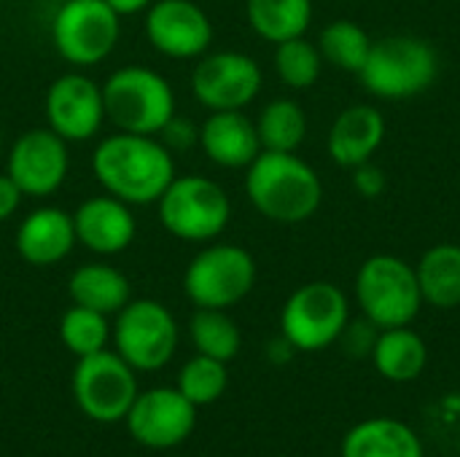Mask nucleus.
Here are the masks:
<instances>
[{
	"label": "nucleus",
	"mask_w": 460,
	"mask_h": 457,
	"mask_svg": "<svg viewBox=\"0 0 460 457\" xmlns=\"http://www.w3.org/2000/svg\"><path fill=\"white\" fill-rule=\"evenodd\" d=\"M46 121L49 129L67 143L94 137L105 121L102 86L84 73L59 75L46 92Z\"/></svg>",
	"instance_id": "14"
},
{
	"label": "nucleus",
	"mask_w": 460,
	"mask_h": 457,
	"mask_svg": "<svg viewBox=\"0 0 460 457\" xmlns=\"http://www.w3.org/2000/svg\"><path fill=\"white\" fill-rule=\"evenodd\" d=\"M385 135L383 116L369 105L342 110L329 135V154L342 167H361L380 148Z\"/></svg>",
	"instance_id": "20"
},
{
	"label": "nucleus",
	"mask_w": 460,
	"mask_h": 457,
	"mask_svg": "<svg viewBox=\"0 0 460 457\" xmlns=\"http://www.w3.org/2000/svg\"><path fill=\"white\" fill-rule=\"evenodd\" d=\"M245 11L251 27L272 43L302 38L313 19L310 0H248Z\"/></svg>",
	"instance_id": "25"
},
{
	"label": "nucleus",
	"mask_w": 460,
	"mask_h": 457,
	"mask_svg": "<svg viewBox=\"0 0 460 457\" xmlns=\"http://www.w3.org/2000/svg\"><path fill=\"white\" fill-rule=\"evenodd\" d=\"M275 67H278V75L283 78L286 86L307 89L321 75V54L305 38H291V40L278 43Z\"/></svg>",
	"instance_id": "31"
},
{
	"label": "nucleus",
	"mask_w": 460,
	"mask_h": 457,
	"mask_svg": "<svg viewBox=\"0 0 460 457\" xmlns=\"http://www.w3.org/2000/svg\"><path fill=\"white\" fill-rule=\"evenodd\" d=\"M259 140L264 151H286L294 154L307 132L305 110L294 100H275L270 102L256 124Z\"/></svg>",
	"instance_id": "27"
},
{
	"label": "nucleus",
	"mask_w": 460,
	"mask_h": 457,
	"mask_svg": "<svg viewBox=\"0 0 460 457\" xmlns=\"http://www.w3.org/2000/svg\"><path fill=\"white\" fill-rule=\"evenodd\" d=\"M73 399L89 420L119 423L137 399L135 369L119 353L84 356L73 372Z\"/></svg>",
	"instance_id": "10"
},
{
	"label": "nucleus",
	"mask_w": 460,
	"mask_h": 457,
	"mask_svg": "<svg viewBox=\"0 0 460 457\" xmlns=\"http://www.w3.org/2000/svg\"><path fill=\"white\" fill-rule=\"evenodd\" d=\"M356 186H358V191L364 197H377V191L383 189V172L375 170V167H364L361 164V170L356 175Z\"/></svg>",
	"instance_id": "34"
},
{
	"label": "nucleus",
	"mask_w": 460,
	"mask_h": 457,
	"mask_svg": "<svg viewBox=\"0 0 460 457\" xmlns=\"http://www.w3.org/2000/svg\"><path fill=\"white\" fill-rule=\"evenodd\" d=\"M375 369L391 382H412L423 374L429 364V347L407 326L383 329V334L372 345Z\"/></svg>",
	"instance_id": "23"
},
{
	"label": "nucleus",
	"mask_w": 460,
	"mask_h": 457,
	"mask_svg": "<svg viewBox=\"0 0 460 457\" xmlns=\"http://www.w3.org/2000/svg\"><path fill=\"white\" fill-rule=\"evenodd\" d=\"M0 148H3V135H0Z\"/></svg>",
	"instance_id": "36"
},
{
	"label": "nucleus",
	"mask_w": 460,
	"mask_h": 457,
	"mask_svg": "<svg viewBox=\"0 0 460 457\" xmlns=\"http://www.w3.org/2000/svg\"><path fill=\"white\" fill-rule=\"evenodd\" d=\"M108 337H111L108 315L94 312L89 307L73 304L59 321V339L78 358L105 350Z\"/></svg>",
	"instance_id": "28"
},
{
	"label": "nucleus",
	"mask_w": 460,
	"mask_h": 457,
	"mask_svg": "<svg viewBox=\"0 0 460 457\" xmlns=\"http://www.w3.org/2000/svg\"><path fill=\"white\" fill-rule=\"evenodd\" d=\"M256 283V261L245 248L210 245L199 250L183 275L189 302L205 310H229L243 302Z\"/></svg>",
	"instance_id": "7"
},
{
	"label": "nucleus",
	"mask_w": 460,
	"mask_h": 457,
	"mask_svg": "<svg viewBox=\"0 0 460 457\" xmlns=\"http://www.w3.org/2000/svg\"><path fill=\"white\" fill-rule=\"evenodd\" d=\"M75 240L97 256H116L135 240L137 224L127 202L105 194L92 197L73 213Z\"/></svg>",
	"instance_id": "17"
},
{
	"label": "nucleus",
	"mask_w": 460,
	"mask_h": 457,
	"mask_svg": "<svg viewBox=\"0 0 460 457\" xmlns=\"http://www.w3.org/2000/svg\"><path fill=\"white\" fill-rule=\"evenodd\" d=\"M342 457H426L420 436L402 420L372 417L353 426L342 439Z\"/></svg>",
	"instance_id": "21"
},
{
	"label": "nucleus",
	"mask_w": 460,
	"mask_h": 457,
	"mask_svg": "<svg viewBox=\"0 0 460 457\" xmlns=\"http://www.w3.org/2000/svg\"><path fill=\"white\" fill-rule=\"evenodd\" d=\"M151 46L172 59L202 57L213 43V24L194 0H156L146 13Z\"/></svg>",
	"instance_id": "16"
},
{
	"label": "nucleus",
	"mask_w": 460,
	"mask_h": 457,
	"mask_svg": "<svg viewBox=\"0 0 460 457\" xmlns=\"http://www.w3.org/2000/svg\"><path fill=\"white\" fill-rule=\"evenodd\" d=\"M105 119L119 132L159 135L175 116V94L164 75L151 67H119L102 83Z\"/></svg>",
	"instance_id": "3"
},
{
	"label": "nucleus",
	"mask_w": 460,
	"mask_h": 457,
	"mask_svg": "<svg viewBox=\"0 0 460 457\" xmlns=\"http://www.w3.org/2000/svg\"><path fill=\"white\" fill-rule=\"evenodd\" d=\"M75 242L73 215L59 207H38L16 229V250L32 267L59 264Z\"/></svg>",
	"instance_id": "18"
},
{
	"label": "nucleus",
	"mask_w": 460,
	"mask_h": 457,
	"mask_svg": "<svg viewBox=\"0 0 460 457\" xmlns=\"http://www.w3.org/2000/svg\"><path fill=\"white\" fill-rule=\"evenodd\" d=\"M226 382H229L226 364L208 358V356H197V358L186 361L178 374V391L194 407H208V404L218 401L226 391Z\"/></svg>",
	"instance_id": "30"
},
{
	"label": "nucleus",
	"mask_w": 460,
	"mask_h": 457,
	"mask_svg": "<svg viewBox=\"0 0 460 457\" xmlns=\"http://www.w3.org/2000/svg\"><path fill=\"white\" fill-rule=\"evenodd\" d=\"M321 51L332 65H337L348 73H361V67L367 65V57L372 51V40L358 24L340 19L321 32Z\"/></svg>",
	"instance_id": "29"
},
{
	"label": "nucleus",
	"mask_w": 460,
	"mask_h": 457,
	"mask_svg": "<svg viewBox=\"0 0 460 457\" xmlns=\"http://www.w3.org/2000/svg\"><path fill=\"white\" fill-rule=\"evenodd\" d=\"M22 189L13 183V178L5 172V175H0V221H8L16 210H19V205H22Z\"/></svg>",
	"instance_id": "33"
},
{
	"label": "nucleus",
	"mask_w": 460,
	"mask_h": 457,
	"mask_svg": "<svg viewBox=\"0 0 460 457\" xmlns=\"http://www.w3.org/2000/svg\"><path fill=\"white\" fill-rule=\"evenodd\" d=\"M73 304L89 307L102 315H116L132 296L127 275L111 264H84L67 280Z\"/></svg>",
	"instance_id": "22"
},
{
	"label": "nucleus",
	"mask_w": 460,
	"mask_h": 457,
	"mask_svg": "<svg viewBox=\"0 0 460 457\" xmlns=\"http://www.w3.org/2000/svg\"><path fill=\"white\" fill-rule=\"evenodd\" d=\"M261 89L259 65L240 51H216L191 70V92L210 110H240Z\"/></svg>",
	"instance_id": "13"
},
{
	"label": "nucleus",
	"mask_w": 460,
	"mask_h": 457,
	"mask_svg": "<svg viewBox=\"0 0 460 457\" xmlns=\"http://www.w3.org/2000/svg\"><path fill=\"white\" fill-rule=\"evenodd\" d=\"M67 167V140H62L51 129H27L16 137L8 154V175L24 197L54 194L65 183Z\"/></svg>",
	"instance_id": "15"
},
{
	"label": "nucleus",
	"mask_w": 460,
	"mask_h": 457,
	"mask_svg": "<svg viewBox=\"0 0 460 457\" xmlns=\"http://www.w3.org/2000/svg\"><path fill=\"white\" fill-rule=\"evenodd\" d=\"M356 296L367 321L377 329L410 326L423 304L418 272L396 256H372L358 269Z\"/></svg>",
	"instance_id": "6"
},
{
	"label": "nucleus",
	"mask_w": 460,
	"mask_h": 457,
	"mask_svg": "<svg viewBox=\"0 0 460 457\" xmlns=\"http://www.w3.org/2000/svg\"><path fill=\"white\" fill-rule=\"evenodd\" d=\"M159 135L170 151H189L194 143H199V129L189 119H181V116H172Z\"/></svg>",
	"instance_id": "32"
},
{
	"label": "nucleus",
	"mask_w": 460,
	"mask_h": 457,
	"mask_svg": "<svg viewBox=\"0 0 460 457\" xmlns=\"http://www.w3.org/2000/svg\"><path fill=\"white\" fill-rule=\"evenodd\" d=\"M439 73L437 51L410 35H394L372 43L367 65L361 67L364 86L385 100H407L426 92Z\"/></svg>",
	"instance_id": "4"
},
{
	"label": "nucleus",
	"mask_w": 460,
	"mask_h": 457,
	"mask_svg": "<svg viewBox=\"0 0 460 457\" xmlns=\"http://www.w3.org/2000/svg\"><path fill=\"white\" fill-rule=\"evenodd\" d=\"M116 315V353L135 372H156L170 364L178 347V323L164 304L154 299H129Z\"/></svg>",
	"instance_id": "8"
},
{
	"label": "nucleus",
	"mask_w": 460,
	"mask_h": 457,
	"mask_svg": "<svg viewBox=\"0 0 460 457\" xmlns=\"http://www.w3.org/2000/svg\"><path fill=\"white\" fill-rule=\"evenodd\" d=\"M418 283L423 302L453 310L460 304V248L458 245H437L418 264Z\"/></svg>",
	"instance_id": "24"
},
{
	"label": "nucleus",
	"mask_w": 460,
	"mask_h": 457,
	"mask_svg": "<svg viewBox=\"0 0 460 457\" xmlns=\"http://www.w3.org/2000/svg\"><path fill=\"white\" fill-rule=\"evenodd\" d=\"M51 40L65 62L97 65L119 43V13L105 0H62L51 22Z\"/></svg>",
	"instance_id": "11"
},
{
	"label": "nucleus",
	"mask_w": 460,
	"mask_h": 457,
	"mask_svg": "<svg viewBox=\"0 0 460 457\" xmlns=\"http://www.w3.org/2000/svg\"><path fill=\"white\" fill-rule=\"evenodd\" d=\"M124 420L137 444L148 450H170L191 436L197 407L178 388H154L137 393Z\"/></svg>",
	"instance_id": "12"
},
{
	"label": "nucleus",
	"mask_w": 460,
	"mask_h": 457,
	"mask_svg": "<svg viewBox=\"0 0 460 457\" xmlns=\"http://www.w3.org/2000/svg\"><path fill=\"white\" fill-rule=\"evenodd\" d=\"M92 170L100 186L129 207L159 202L175 178L172 151L154 135L132 132L108 135L92 154Z\"/></svg>",
	"instance_id": "1"
},
{
	"label": "nucleus",
	"mask_w": 460,
	"mask_h": 457,
	"mask_svg": "<svg viewBox=\"0 0 460 457\" xmlns=\"http://www.w3.org/2000/svg\"><path fill=\"white\" fill-rule=\"evenodd\" d=\"M189 334L199 356H208L224 364H229L240 353V345H243L237 323L224 310L197 307L189 323Z\"/></svg>",
	"instance_id": "26"
},
{
	"label": "nucleus",
	"mask_w": 460,
	"mask_h": 457,
	"mask_svg": "<svg viewBox=\"0 0 460 457\" xmlns=\"http://www.w3.org/2000/svg\"><path fill=\"white\" fill-rule=\"evenodd\" d=\"M119 16H129V13H140L146 11L154 0H105Z\"/></svg>",
	"instance_id": "35"
},
{
	"label": "nucleus",
	"mask_w": 460,
	"mask_h": 457,
	"mask_svg": "<svg viewBox=\"0 0 460 457\" xmlns=\"http://www.w3.org/2000/svg\"><path fill=\"white\" fill-rule=\"evenodd\" d=\"M156 205L162 226L183 242L216 240L232 213L226 191L205 175H175Z\"/></svg>",
	"instance_id": "5"
},
{
	"label": "nucleus",
	"mask_w": 460,
	"mask_h": 457,
	"mask_svg": "<svg viewBox=\"0 0 460 457\" xmlns=\"http://www.w3.org/2000/svg\"><path fill=\"white\" fill-rule=\"evenodd\" d=\"M199 145L221 167H248L261 154L256 124L240 110H213L199 127Z\"/></svg>",
	"instance_id": "19"
},
{
	"label": "nucleus",
	"mask_w": 460,
	"mask_h": 457,
	"mask_svg": "<svg viewBox=\"0 0 460 457\" xmlns=\"http://www.w3.org/2000/svg\"><path fill=\"white\" fill-rule=\"evenodd\" d=\"M348 326V299L332 283H307L294 291L280 312L283 339L302 353L334 345Z\"/></svg>",
	"instance_id": "9"
},
{
	"label": "nucleus",
	"mask_w": 460,
	"mask_h": 457,
	"mask_svg": "<svg viewBox=\"0 0 460 457\" xmlns=\"http://www.w3.org/2000/svg\"><path fill=\"white\" fill-rule=\"evenodd\" d=\"M245 191L253 207L278 224L307 221L323 197L315 170L286 151H261L248 164Z\"/></svg>",
	"instance_id": "2"
}]
</instances>
